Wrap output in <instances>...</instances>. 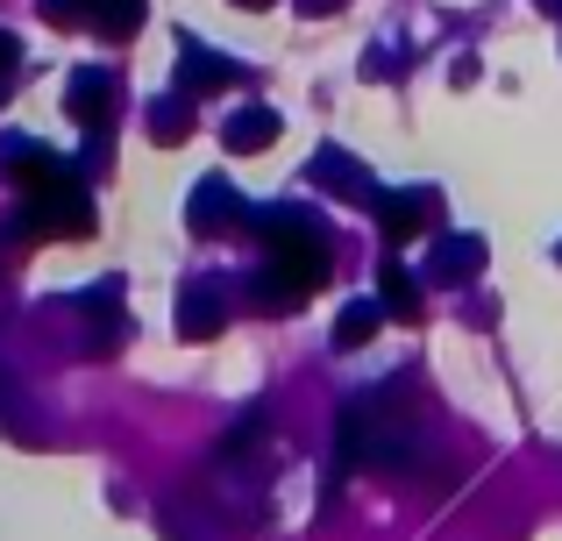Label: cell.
<instances>
[{
    "mask_svg": "<svg viewBox=\"0 0 562 541\" xmlns=\"http://www.w3.org/2000/svg\"><path fill=\"white\" fill-rule=\"evenodd\" d=\"M221 328H228V285L221 278H192L179 292V335L186 342H214Z\"/></svg>",
    "mask_w": 562,
    "mask_h": 541,
    "instance_id": "obj_4",
    "label": "cell"
},
{
    "mask_svg": "<svg viewBox=\"0 0 562 541\" xmlns=\"http://www.w3.org/2000/svg\"><path fill=\"white\" fill-rule=\"evenodd\" d=\"M413 435H420L413 399H398V385H384V392H363L357 406H342L335 449H342L349 471H357V463H406L413 457Z\"/></svg>",
    "mask_w": 562,
    "mask_h": 541,
    "instance_id": "obj_2",
    "label": "cell"
},
{
    "mask_svg": "<svg viewBox=\"0 0 562 541\" xmlns=\"http://www.w3.org/2000/svg\"><path fill=\"white\" fill-rule=\"evenodd\" d=\"M378 320H384V300H378V306H371V300H357L342 320H335V349H363V342L378 335Z\"/></svg>",
    "mask_w": 562,
    "mask_h": 541,
    "instance_id": "obj_17",
    "label": "cell"
},
{
    "mask_svg": "<svg viewBox=\"0 0 562 541\" xmlns=\"http://www.w3.org/2000/svg\"><path fill=\"white\" fill-rule=\"evenodd\" d=\"M65 114L93 136V128H108V114H114V79L100 65H86V71H71L65 79Z\"/></svg>",
    "mask_w": 562,
    "mask_h": 541,
    "instance_id": "obj_8",
    "label": "cell"
},
{
    "mask_svg": "<svg viewBox=\"0 0 562 541\" xmlns=\"http://www.w3.org/2000/svg\"><path fill=\"white\" fill-rule=\"evenodd\" d=\"M14 71H22V43H14L8 29H0V100L14 93Z\"/></svg>",
    "mask_w": 562,
    "mask_h": 541,
    "instance_id": "obj_22",
    "label": "cell"
},
{
    "mask_svg": "<svg viewBox=\"0 0 562 541\" xmlns=\"http://www.w3.org/2000/svg\"><path fill=\"white\" fill-rule=\"evenodd\" d=\"M235 8H271V0H235Z\"/></svg>",
    "mask_w": 562,
    "mask_h": 541,
    "instance_id": "obj_24",
    "label": "cell"
},
{
    "mask_svg": "<svg viewBox=\"0 0 562 541\" xmlns=\"http://www.w3.org/2000/svg\"><path fill=\"white\" fill-rule=\"evenodd\" d=\"M384 314L392 320H420V278L406 264H384Z\"/></svg>",
    "mask_w": 562,
    "mask_h": 541,
    "instance_id": "obj_16",
    "label": "cell"
},
{
    "mask_svg": "<svg viewBox=\"0 0 562 541\" xmlns=\"http://www.w3.org/2000/svg\"><path fill=\"white\" fill-rule=\"evenodd\" d=\"M157 520H165V541H228L235 534L228 520L206 514L200 499H165V514H157Z\"/></svg>",
    "mask_w": 562,
    "mask_h": 541,
    "instance_id": "obj_10",
    "label": "cell"
},
{
    "mask_svg": "<svg viewBox=\"0 0 562 541\" xmlns=\"http://www.w3.org/2000/svg\"><path fill=\"white\" fill-rule=\"evenodd\" d=\"M86 14H100V0H43V22H57V29H79Z\"/></svg>",
    "mask_w": 562,
    "mask_h": 541,
    "instance_id": "obj_20",
    "label": "cell"
},
{
    "mask_svg": "<svg viewBox=\"0 0 562 541\" xmlns=\"http://www.w3.org/2000/svg\"><path fill=\"white\" fill-rule=\"evenodd\" d=\"M186 222H192V236H221V228H235V222H243V200H235V185H228V179H200V185H192Z\"/></svg>",
    "mask_w": 562,
    "mask_h": 541,
    "instance_id": "obj_9",
    "label": "cell"
},
{
    "mask_svg": "<svg viewBox=\"0 0 562 541\" xmlns=\"http://www.w3.org/2000/svg\"><path fill=\"white\" fill-rule=\"evenodd\" d=\"M477 271H484V236H441L435 264H427L435 285H463V278H477Z\"/></svg>",
    "mask_w": 562,
    "mask_h": 541,
    "instance_id": "obj_11",
    "label": "cell"
},
{
    "mask_svg": "<svg viewBox=\"0 0 562 541\" xmlns=\"http://www.w3.org/2000/svg\"><path fill=\"white\" fill-rule=\"evenodd\" d=\"M22 420H29L22 385H14V377H0V435H8V428H22Z\"/></svg>",
    "mask_w": 562,
    "mask_h": 541,
    "instance_id": "obj_21",
    "label": "cell"
},
{
    "mask_svg": "<svg viewBox=\"0 0 562 541\" xmlns=\"http://www.w3.org/2000/svg\"><path fill=\"white\" fill-rule=\"evenodd\" d=\"M128 292H122V278H100L93 292L79 300V314L93 320V357H108V349H122L128 342Z\"/></svg>",
    "mask_w": 562,
    "mask_h": 541,
    "instance_id": "obj_7",
    "label": "cell"
},
{
    "mask_svg": "<svg viewBox=\"0 0 562 541\" xmlns=\"http://www.w3.org/2000/svg\"><path fill=\"white\" fill-rule=\"evenodd\" d=\"M179 50H186V93H214V86H228V79H243V65L235 57H214L206 43H192V36H179Z\"/></svg>",
    "mask_w": 562,
    "mask_h": 541,
    "instance_id": "obj_12",
    "label": "cell"
},
{
    "mask_svg": "<svg viewBox=\"0 0 562 541\" xmlns=\"http://www.w3.org/2000/svg\"><path fill=\"white\" fill-rule=\"evenodd\" d=\"M93 29L108 43H128L143 29V0H100V14H93Z\"/></svg>",
    "mask_w": 562,
    "mask_h": 541,
    "instance_id": "obj_18",
    "label": "cell"
},
{
    "mask_svg": "<svg viewBox=\"0 0 562 541\" xmlns=\"http://www.w3.org/2000/svg\"><path fill=\"white\" fill-rule=\"evenodd\" d=\"M306 185H314V193H335V200H363V207H378L371 171H363L349 150H321L314 165H306Z\"/></svg>",
    "mask_w": 562,
    "mask_h": 541,
    "instance_id": "obj_6",
    "label": "cell"
},
{
    "mask_svg": "<svg viewBox=\"0 0 562 541\" xmlns=\"http://www.w3.org/2000/svg\"><path fill=\"white\" fill-rule=\"evenodd\" d=\"M555 257H562V250H555Z\"/></svg>",
    "mask_w": 562,
    "mask_h": 541,
    "instance_id": "obj_25",
    "label": "cell"
},
{
    "mask_svg": "<svg viewBox=\"0 0 562 541\" xmlns=\"http://www.w3.org/2000/svg\"><path fill=\"white\" fill-rule=\"evenodd\" d=\"M192 136V100L186 93H165V100H150V143H186Z\"/></svg>",
    "mask_w": 562,
    "mask_h": 541,
    "instance_id": "obj_15",
    "label": "cell"
},
{
    "mask_svg": "<svg viewBox=\"0 0 562 541\" xmlns=\"http://www.w3.org/2000/svg\"><path fill=\"white\" fill-rule=\"evenodd\" d=\"M271 136H278V114L271 108H243V114H228V128H221V143H228L235 157L271 150Z\"/></svg>",
    "mask_w": 562,
    "mask_h": 541,
    "instance_id": "obj_14",
    "label": "cell"
},
{
    "mask_svg": "<svg viewBox=\"0 0 562 541\" xmlns=\"http://www.w3.org/2000/svg\"><path fill=\"white\" fill-rule=\"evenodd\" d=\"M257 442H263V406H249V414L235 420L228 435H221V457H249Z\"/></svg>",
    "mask_w": 562,
    "mask_h": 541,
    "instance_id": "obj_19",
    "label": "cell"
},
{
    "mask_svg": "<svg viewBox=\"0 0 562 541\" xmlns=\"http://www.w3.org/2000/svg\"><path fill=\"white\" fill-rule=\"evenodd\" d=\"M292 8H300V14H335L342 0H292Z\"/></svg>",
    "mask_w": 562,
    "mask_h": 541,
    "instance_id": "obj_23",
    "label": "cell"
},
{
    "mask_svg": "<svg viewBox=\"0 0 562 541\" xmlns=\"http://www.w3.org/2000/svg\"><path fill=\"white\" fill-rule=\"evenodd\" d=\"M300 300H314V292H306L300 278H285L278 264H263L257 278H249V306H257V314H292Z\"/></svg>",
    "mask_w": 562,
    "mask_h": 541,
    "instance_id": "obj_13",
    "label": "cell"
},
{
    "mask_svg": "<svg viewBox=\"0 0 562 541\" xmlns=\"http://www.w3.org/2000/svg\"><path fill=\"white\" fill-rule=\"evenodd\" d=\"M435 207H441V193H435V185H398V193H378L384 243H406V236H420V228L435 222Z\"/></svg>",
    "mask_w": 562,
    "mask_h": 541,
    "instance_id": "obj_5",
    "label": "cell"
},
{
    "mask_svg": "<svg viewBox=\"0 0 562 541\" xmlns=\"http://www.w3.org/2000/svg\"><path fill=\"white\" fill-rule=\"evenodd\" d=\"M8 165L22 179V236H93V200L65 157L36 143H8Z\"/></svg>",
    "mask_w": 562,
    "mask_h": 541,
    "instance_id": "obj_1",
    "label": "cell"
},
{
    "mask_svg": "<svg viewBox=\"0 0 562 541\" xmlns=\"http://www.w3.org/2000/svg\"><path fill=\"white\" fill-rule=\"evenodd\" d=\"M249 228L263 236V264H278L285 278H300L306 292H321V278H328V228L314 222L306 207H257L249 214Z\"/></svg>",
    "mask_w": 562,
    "mask_h": 541,
    "instance_id": "obj_3",
    "label": "cell"
}]
</instances>
